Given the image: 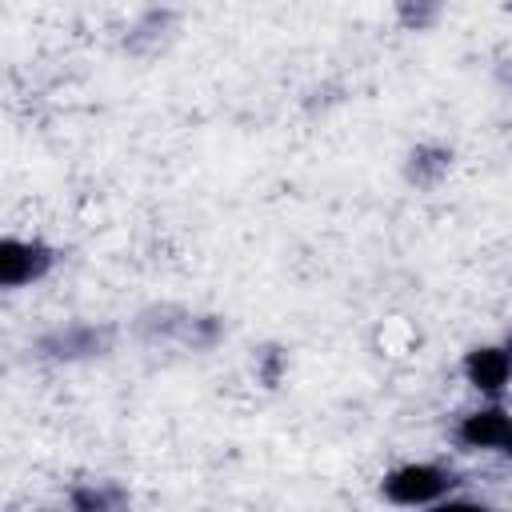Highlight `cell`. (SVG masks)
Masks as SVG:
<instances>
[{"instance_id":"4","label":"cell","mask_w":512,"mask_h":512,"mask_svg":"<svg viewBox=\"0 0 512 512\" xmlns=\"http://www.w3.org/2000/svg\"><path fill=\"white\" fill-rule=\"evenodd\" d=\"M32 272H36V264H32V248L8 240V244L0 248V280H4V284H20V280H28Z\"/></svg>"},{"instance_id":"1","label":"cell","mask_w":512,"mask_h":512,"mask_svg":"<svg viewBox=\"0 0 512 512\" xmlns=\"http://www.w3.org/2000/svg\"><path fill=\"white\" fill-rule=\"evenodd\" d=\"M444 472H436V468H428V464H408V468H400V472H392L388 476V484H384V492L396 500V504H428V500H436L440 492H444Z\"/></svg>"},{"instance_id":"3","label":"cell","mask_w":512,"mask_h":512,"mask_svg":"<svg viewBox=\"0 0 512 512\" xmlns=\"http://www.w3.org/2000/svg\"><path fill=\"white\" fill-rule=\"evenodd\" d=\"M504 432H508V416L496 412V408L472 412V416L464 420V428H460V436H464L472 448H496V444H504Z\"/></svg>"},{"instance_id":"5","label":"cell","mask_w":512,"mask_h":512,"mask_svg":"<svg viewBox=\"0 0 512 512\" xmlns=\"http://www.w3.org/2000/svg\"><path fill=\"white\" fill-rule=\"evenodd\" d=\"M504 452L512 456V424H508V432H504Z\"/></svg>"},{"instance_id":"2","label":"cell","mask_w":512,"mask_h":512,"mask_svg":"<svg viewBox=\"0 0 512 512\" xmlns=\"http://www.w3.org/2000/svg\"><path fill=\"white\" fill-rule=\"evenodd\" d=\"M468 380L476 384V388H484V392H496L504 380H508V372H512V360H508V352H500V348H476L472 356H468Z\"/></svg>"}]
</instances>
